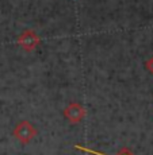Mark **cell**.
Here are the masks:
<instances>
[{
  "label": "cell",
  "instance_id": "obj_2",
  "mask_svg": "<svg viewBox=\"0 0 153 155\" xmlns=\"http://www.w3.org/2000/svg\"><path fill=\"white\" fill-rule=\"evenodd\" d=\"M41 43V38L33 30H25L22 34L18 37V45L20 46V49H23L25 51H34Z\"/></svg>",
  "mask_w": 153,
  "mask_h": 155
},
{
  "label": "cell",
  "instance_id": "obj_3",
  "mask_svg": "<svg viewBox=\"0 0 153 155\" xmlns=\"http://www.w3.org/2000/svg\"><path fill=\"white\" fill-rule=\"evenodd\" d=\"M85 116V109L80 103H72L68 104V107L64 109V117L69 121L71 124H77L84 119Z\"/></svg>",
  "mask_w": 153,
  "mask_h": 155
},
{
  "label": "cell",
  "instance_id": "obj_5",
  "mask_svg": "<svg viewBox=\"0 0 153 155\" xmlns=\"http://www.w3.org/2000/svg\"><path fill=\"white\" fill-rule=\"evenodd\" d=\"M145 68H146V70H148L149 73L153 74V57H151L149 59H146V62H145Z\"/></svg>",
  "mask_w": 153,
  "mask_h": 155
},
{
  "label": "cell",
  "instance_id": "obj_4",
  "mask_svg": "<svg viewBox=\"0 0 153 155\" xmlns=\"http://www.w3.org/2000/svg\"><path fill=\"white\" fill-rule=\"evenodd\" d=\"M75 148H76V150H80V151H84V153H88L91 155H107L104 153H100V151L92 150V148H88V147H83V146H79V144L75 146ZM118 155H136V154H134L131 150H129V148H122V150L118 153Z\"/></svg>",
  "mask_w": 153,
  "mask_h": 155
},
{
  "label": "cell",
  "instance_id": "obj_1",
  "mask_svg": "<svg viewBox=\"0 0 153 155\" xmlns=\"http://www.w3.org/2000/svg\"><path fill=\"white\" fill-rule=\"evenodd\" d=\"M12 134L20 143H23V144H29V143L37 136L38 132H37V128L33 126L30 121L22 120L15 126Z\"/></svg>",
  "mask_w": 153,
  "mask_h": 155
}]
</instances>
